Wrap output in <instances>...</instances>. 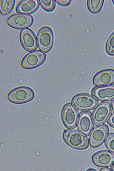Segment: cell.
<instances>
[{
    "label": "cell",
    "instance_id": "cell-13",
    "mask_svg": "<svg viewBox=\"0 0 114 171\" xmlns=\"http://www.w3.org/2000/svg\"><path fill=\"white\" fill-rule=\"evenodd\" d=\"M91 160L97 167H111L114 164V153L108 150L98 151L92 155Z\"/></svg>",
    "mask_w": 114,
    "mask_h": 171
},
{
    "label": "cell",
    "instance_id": "cell-27",
    "mask_svg": "<svg viewBox=\"0 0 114 171\" xmlns=\"http://www.w3.org/2000/svg\"><path fill=\"white\" fill-rule=\"evenodd\" d=\"M112 4L114 7V0H112Z\"/></svg>",
    "mask_w": 114,
    "mask_h": 171
},
{
    "label": "cell",
    "instance_id": "cell-17",
    "mask_svg": "<svg viewBox=\"0 0 114 171\" xmlns=\"http://www.w3.org/2000/svg\"><path fill=\"white\" fill-rule=\"evenodd\" d=\"M0 11L1 13L6 15L10 13L13 9L15 4V0H1Z\"/></svg>",
    "mask_w": 114,
    "mask_h": 171
},
{
    "label": "cell",
    "instance_id": "cell-6",
    "mask_svg": "<svg viewBox=\"0 0 114 171\" xmlns=\"http://www.w3.org/2000/svg\"><path fill=\"white\" fill-rule=\"evenodd\" d=\"M71 103L78 110L87 111L94 109L98 105V102L90 94L80 93L73 97Z\"/></svg>",
    "mask_w": 114,
    "mask_h": 171
},
{
    "label": "cell",
    "instance_id": "cell-4",
    "mask_svg": "<svg viewBox=\"0 0 114 171\" xmlns=\"http://www.w3.org/2000/svg\"><path fill=\"white\" fill-rule=\"evenodd\" d=\"M46 58V55L45 53L40 50H36L25 54L21 60L20 65L25 70H32L42 65Z\"/></svg>",
    "mask_w": 114,
    "mask_h": 171
},
{
    "label": "cell",
    "instance_id": "cell-26",
    "mask_svg": "<svg viewBox=\"0 0 114 171\" xmlns=\"http://www.w3.org/2000/svg\"><path fill=\"white\" fill-rule=\"evenodd\" d=\"M87 171H96L95 170L92 168H89L87 170Z\"/></svg>",
    "mask_w": 114,
    "mask_h": 171
},
{
    "label": "cell",
    "instance_id": "cell-10",
    "mask_svg": "<svg viewBox=\"0 0 114 171\" xmlns=\"http://www.w3.org/2000/svg\"><path fill=\"white\" fill-rule=\"evenodd\" d=\"M19 38L21 45L26 51L30 52L37 49L36 36L30 29L28 28L22 30L20 32Z\"/></svg>",
    "mask_w": 114,
    "mask_h": 171
},
{
    "label": "cell",
    "instance_id": "cell-21",
    "mask_svg": "<svg viewBox=\"0 0 114 171\" xmlns=\"http://www.w3.org/2000/svg\"><path fill=\"white\" fill-rule=\"evenodd\" d=\"M56 3L62 7H68L71 4V0H55Z\"/></svg>",
    "mask_w": 114,
    "mask_h": 171
},
{
    "label": "cell",
    "instance_id": "cell-9",
    "mask_svg": "<svg viewBox=\"0 0 114 171\" xmlns=\"http://www.w3.org/2000/svg\"><path fill=\"white\" fill-rule=\"evenodd\" d=\"M109 132V128L106 124L96 126L89 135V140L90 146L95 148L102 145L105 142Z\"/></svg>",
    "mask_w": 114,
    "mask_h": 171
},
{
    "label": "cell",
    "instance_id": "cell-15",
    "mask_svg": "<svg viewBox=\"0 0 114 171\" xmlns=\"http://www.w3.org/2000/svg\"><path fill=\"white\" fill-rule=\"evenodd\" d=\"M40 6L38 0H22L15 7L17 13L30 15L36 11Z\"/></svg>",
    "mask_w": 114,
    "mask_h": 171
},
{
    "label": "cell",
    "instance_id": "cell-3",
    "mask_svg": "<svg viewBox=\"0 0 114 171\" xmlns=\"http://www.w3.org/2000/svg\"><path fill=\"white\" fill-rule=\"evenodd\" d=\"M36 36L39 50L44 53L50 51L53 47L54 40L52 28L48 26L41 27L37 32Z\"/></svg>",
    "mask_w": 114,
    "mask_h": 171
},
{
    "label": "cell",
    "instance_id": "cell-1",
    "mask_svg": "<svg viewBox=\"0 0 114 171\" xmlns=\"http://www.w3.org/2000/svg\"><path fill=\"white\" fill-rule=\"evenodd\" d=\"M62 137L64 142L74 149L83 150L87 148L89 146L87 137L78 130L65 129L63 132Z\"/></svg>",
    "mask_w": 114,
    "mask_h": 171
},
{
    "label": "cell",
    "instance_id": "cell-12",
    "mask_svg": "<svg viewBox=\"0 0 114 171\" xmlns=\"http://www.w3.org/2000/svg\"><path fill=\"white\" fill-rule=\"evenodd\" d=\"M92 83L97 87L112 85L114 83V69H106L98 72L94 76Z\"/></svg>",
    "mask_w": 114,
    "mask_h": 171
},
{
    "label": "cell",
    "instance_id": "cell-5",
    "mask_svg": "<svg viewBox=\"0 0 114 171\" xmlns=\"http://www.w3.org/2000/svg\"><path fill=\"white\" fill-rule=\"evenodd\" d=\"M6 21L7 24L11 28L23 30L32 26L34 22V19L31 15L17 13L7 17Z\"/></svg>",
    "mask_w": 114,
    "mask_h": 171
},
{
    "label": "cell",
    "instance_id": "cell-24",
    "mask_svg": "<svg viewBox=\"0 0 114 171\" xmlns=\"http://www.w3.org/2000/svg\"><path fill=\"white\" fill-rule=\"evenodd\" d=\"M112 108V110L114 111V100L112 101L111 103Z\"/></svg>",
    "mask_w": 114,
    "mask_h": 171
},
{
    "label": "cell",
    "instance_id": "cell-18",
    "mask_svg": "<svg viewBox=\"0 0 114 171\" xmlns=\"http://www.w3.org/2000/svg\"><path fill=\"white\" fill-rule=\"evenodd\" d=\"M105 50L106 54L110 56H114V31L107 38L105 45Z\"/></svg>",
    "mask_w": 114,
    "mask_h": 171
},
{
    "label": "cell",
    "instance_id": "cell-25",
    "mask_svg": "<svg viewBox=\"0 0 114 171\" xmlns=\"http://www.w3.org/2000/svg\"><path fill=\"white\" fill-rule=\"evenodd\" d=\"M110 168L112 171H114V164L110 167Z\"/></svg>",
    "mask_w": 114,
    "mask_h": 171
},
{
    "label": "cell",
    "instance_id": "cell-11",
    "mask_svg": "<svg viewBox=\"0 0 114 171\" xmlns=\"http://www.w3.org/2000/svg\"><path fill=\"white\" fill-rule=\"evenodd\" d=\"M76 127L77 130L84 135L87 136L89 135L94 127L90 111H82L80 113Z\"/></svg>",
    "mask_w": 114,
    "mask_h": 171
},
{
    "label": "cell",
    "instance_id": "cell-8",
    "mask_svg": "<svg viewBox=\"0 0 114 171\" xmlns=\"http://www.w3.org/2000/svg\"><path fill=\"white\" fill-rule=\"evenodd\" d=\"M111 103L105 101L100 103L91 113L92 118L95 125H102L107 121L112 111Z\"/></svg>",
    "mask_w": 114,
    "mask_h": 171
},
{
    "label": "cell",
    "instance_id": "cell-19",
    "mask_svg": "<svg viewBox=\"0 0 114 171\" xmlns=\"http://www.w3.org/2000/svg\"><path fill=\"white\" fill-rule=\"evenodd\" d=\"M40 5L41 8L48 12L53 11L56 7V3L54 0H39Z\"/></svg>",
    "mask_w": 114,
    "mask_h": 171
},
{
    "label": "cell",
    "instance_id": "cell-22",
    "mask_svg": "<svg viewBox=\"0 0 114 171\" xmlns=\"http://www.w3.org/2000/svg\"><path fill=\"white\" fill-rule=\"evenodd\" d=\"M107 123L109 126L114 128V111L111 113L107 121Z\"/></svg>",
    "mask_w": 114,
    "mask_h": 171
},
{
    "label": "cell",
    "instance_id": "cell-7",
    "mask_svg": "<svg viewBox=\"0 0 114 171\" xmlns=\"http://www.w3.org/2000/svg\"><path fill=\"white\" fill-rule=\"evenodd\" d=\"M79 112L71 103L66 104L62 107L61 117L65 127L68 129H73L76 127Z\"/></svg>",
    "mask_w": 114,
    "mask_h": 171
},
{
    "label": "cell",
    "instance_id": "cell-14",
    "mask_svg": "<svg viewBox=\"0 0 114 171\" xmlns=\"http://www.w3.org/2000/svg\"><path fill=\"white\" fill-rule=\"evenodd\" d=\"M92 95L100 101H109L114 100V85L93 88Z\"/></svg>",
    "mask_w": 114,
    "mask_h": 171
},
{
    "label": "cell",
    "instance_id": "cell-16",
    "mask_svg": "<svg viewBox=\"0 0 114 171\" xmlns=\"http://www.w3.org/2000/svg\"><path fill=\"white\" fill-rule=\"evenodd\" d=\"M104 3V0H87L86 6L88 11L93 14H96L102 10Z\"/></svg>",
    "mask_w": 114,
    "mask_h": 171
},
{
    "label": "cell",
    "instance_id": "cell-2",
    "mask_svg": "<svg viewBox=\"0 0 114 171\" xmlns=\"http://www.w3.org/2000/svg\"><path fill=\"white\" fill-rule=\"evenodd\" d=\"M33 90L26 86L14 87L7 93L6 98L10 103L17 105L24 104L32 101L35 98Z\"/></svg>",
    "mask_w": 114,
    "mask_h": 171
},
{
    "label": "cell",
    "instance_id": "cell-23",
    "mask_svg": "<svg viewBox=\"0 0 114 171\" xmlns=\"http://www.w3.org/2000/svg\"><path fill=\"white\" fill-rule=\"evenodd\" d=\"M100 171H112L110 168L109 167H102L100 169Z\"/></svg>",
    "mask_w": 114,
    "mask_h": 171
},
{
    "label": "cell",
    "instance_id": "cell-20",
    "mask_svg": "<svg viewBox=\"0 0 114 171\" xmlns=\"http://www.w3.org/2000/svg\"><path fill=\"white\" fill-rule=\"evenodd\" d=\"M105 144L108 150L114 153V133H109L105 141Z\"/></svg>",
    "mask_w": 114,
    "mask_h": 171
}]
</instances>
